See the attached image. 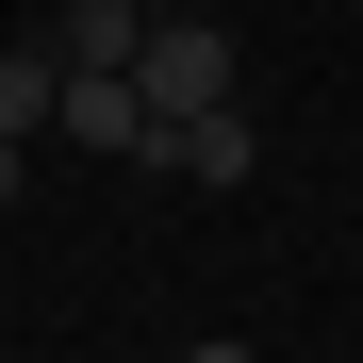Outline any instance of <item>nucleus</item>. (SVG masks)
Returning a JSON list of instances; mask_svg holds the SVG:
<instances>
[{"mask_svg":"<svg viewBox=\"0 0 363 363\" xmlns=\"http://www.w3.org/2000/svg\"><path fill=\"white\" fill-rule=\"evenodd\" d=\"M0 215H17V133H0Z\"/></svg>","mask_w":363,"mask_h":363,"instance_id":"7","label":"nucleus"},{"mask_svg":"<svg viewBox=\"0 0 363 363\" xmlns=\"http://www.w3.org/2000/svg\"><path fill=\"white\" fill-rule=\"evenodd\" d=\"M50 99H67V50L50 33H0V133H50Z\"/></svg>","mask_w":363,"mask_h":363,"instance_id":"5","label":"nucleus"},{"mask_svg":"<svg viewBox=\"0 0 363 363\" xmlns=\"http://www.w3.org/2000/svg\"><path fill=\"white\" fill-rule=\"evenodd\" d=\"M182 363H248V330H199V347H182Z\"/></svg>","mask_w":363,"mask_h":363,"instance_id":"6","label":"nucleus"},{"mask_svg":"<svg viewBox=\"0 0 363 363\" xmlns=\"http://www.w3.org/2000/svg\"><path fill=\"white\" fill-rule=\"evenodd\" d=\"M149 17H165V0H50V50H67V67H133V50H149Z\"/></svg>","mask_w":363,"mask_h":363,"instance_id":"3","label":"nucleus"},{"mask_svg":"<svg viewBox=\"0 0 363 363\" xmlns=\"http://www.w3.org/2000/svg\"><path fill=\"white\" fill-rule=\"evenodd\" d=\"M133 99H149V116H215V99H231V17H149Z\"/></svg>","mask_w":363,"mask_h":363,"instance_id":"1","label":"nucleus"},{"mask_svg":"<svg viewBox=\"0 0 363 363\" xmlns=\"http://www.w3.org/2000/svg\"><path fill=\"white\" fill-rule=\"evenodd\" d=\"M165 165H182V182H248V165H264L248 99H215V116H165Z\"/></svg>","mask_w":363,"mask_h":363,"instance_id":"4","label":"nucleus"},{"mask_svg":"<svg viewBox=\"0 0 363 363\" xmlns=\"http://www.w3.org/2000/svg\"><path fill=\"white\" fill-rule=\"evenodd\" d=\"M50 133H83L116 165H165V116L133 99V67H67V99H50Z\"/></svg>","mask_w":363,"mask_h":363,"instance_id":"2","label":"nucleus"}]
</instances>
